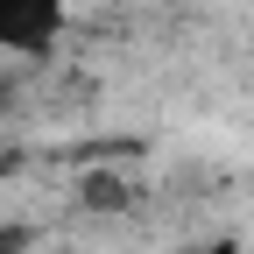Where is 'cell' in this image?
Segmentation results:
<instances>
[{
  "label": "cell",
  "mask_w": 254,
  "mask_h": 254,
  "mask_svg": "<svg viewBox=\"0 0 254 254\" xmlns=\"http://www.w3.org/2000/svg\"><path fill=\"white\" fill-rule=\"evenodd\" d=\"M85 205H92V212H120V205H134V184H120V177H85Z\"/></svg>",
  "instance_id": "7a4b0ae2"
},
{
  "label": "cell",
  "mask_w": 254,
  "mask_h": 254,
  "mask_svg": "<svg viewBox=\"0 0 254 254\" xmlns=\"http://www.w3.org/2000/svg\"><path fill=\"white\" fill-rule=\"evenodd\" d=\"M28 247V226H0V254H21Z\"/></svg>",
  "instance_id": "277c9868"
},
{
  "label": "cell",
  "mask_w": 254,
  "mask_h": 254,
  "mask_svg": "<svg viewBox=\"0 0 254 254\" xmlns=\"http://www.w3.org/2000/svg\"><path fill=\"white\" fill-rule=\"evenodd\" d=\"M64 21H71V0H0V57H21V64L57 57Z\"/></svg>",
  "instance_id": "6da1fadb"
},
{
  "label": "cell",
  "mask_w": 254,
  "mask_h": 254,
  "mask_svg": "<svg viewBox=\"0 0 254 254\" xmlns=\"http://www.w3.org/2000/svg\"><path fill=\"white\" fill-rule=\"evenodd\" d=\"M0 106H7V85H0Z\"/></svg>",
  "instance_id": "5b68a950"
},
{
  "label": "cell",
  "mask_w": 254,
  "mask_h": 254,
  "mask_svg": "<svg viewBox=\"0 0 254 254\" xmlns=\"http://www.w3.org/2000/svg\"><path fill=\"white\" fill-rule=\"evenodd\" d=\"M184 254H247V247L226 233V240H198V247H184Z\"/></svg>",
  "instance_id": "3957f363"
}]
</instances>
